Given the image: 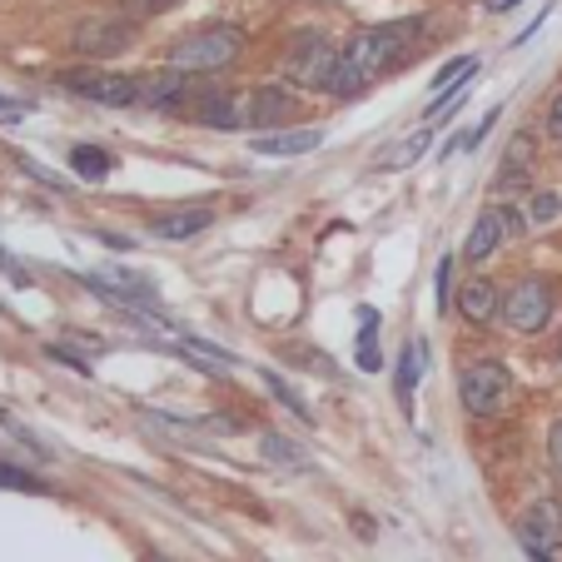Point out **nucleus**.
<instances>
[{
	"mask_svg": "<svg viewBox=\"0 0 562 562\" xmlns=\"http://www.w3.org/2000/svg\"><path fill=\"white\" fill-rule=\"evenodd\" d=\"M453 314L463 318V324H473V329H488V324L503 318V289L483 274L468 279V284L453 294Z\"/></svg>",
	"mask_w": 562,
	"mask_h": 562,
	"instance_id": "obj_15",
	"label": "nucleus"
},
{
	"mask_svg": "<svg viewBox=\"0 0 562 562\" xmlns=\"http://www.w3.org/2000/svg\"><path fill=\"white\" fill-rule=\"evenodd\" d=\"M453 269H458V255H438V269H434V304L438 314H453Z\"/></svg>",
	"mask_w": 562,
	"mask_h": 562,
	"instance_id": "obj_25",
	"label": "nucleus"
},
{
	"mask_svg": "<svg viewBox=\"0 0 562 562\" xmlns=\"http://www.w3.org/2000/svg\"><path fill=\"white\" fill-rule=\"evenodd\" d=\"M204 229H214V210L210 204H175V210H159L149 220V234L159 245H190Z\"/></svg>",
	"mask_w": 562,
	"mask_h": 562,
	"instance_id": "obj_14",
	"label": "nucleus"
},
{
	"mask_svg": "<svg viewBox=\"0 0 562 562\" xmlns=\"http://www.w3.org/2000/svg\"><path fill=\"white\" fill-rule=\"evenodd\" d=\"M528 220L532 229H548V224L562 220V194L558 190H532L528 194Z\"/></svg>",
	"mask_w": 562,
	"mask_h": 562,
	"instance_id": "obj_24",
	"label": "nucleus"
},
{
	"mask_svg": "<svg viewBox=\"0 0 562 562\" xmlns=\"http://www.w3.org/2000/svg\"><path fill=\"white\" fill-rule=\"evenodd\" d=\"M477 5H483V15H508L518 5H528V0H477Z\"/></svg>",
	"mask_w": 562,
	"mask_h": 562,
	"instance_id": "obj_36",
	"label": "nucleus"
},
{
	"mask_svg": "<svg viewBox=\"0 0 562 562\" xmlns=\"http://www.w3.org/2000/svg\"><path fill=\"white\" fill-rule=\"evenodd\" d=\"M552 314H558V289H552V279L522 274L513 289H503V318H498L503 329L532 339V334H542L552 324Z\"/></svg>",
	"mask_w": 562,
	"mask_h": 562,
	"instance_id": "obj_8",
	"label": "nucleus"
},
{
	"mask_svg": "<svg viewBox=\"0 0 562 562\" xmlns=\"http://www.w3.org/2000/svg\"><path fill=\"white\" fill-rule=\"evenodd\" d=\"M498 204H503V224H508V245H513V239H528V234H532L528 204H522V200H498Z\"/></svg>",
	"mask_w": 562,
	"mask_h": 562,
	"instance_id": "obj_28",
	"label": "nucleus"
},
{
	"mask_svg": "<svg viewBox=\"0 0 562 562\" xmlns=\"http://www.w3.org/2000/svg\"><path fill=\"white\" fill-rule=\"evenodd\" d=\"M139 562H170V558H155V552H149V558H139Z\"/></svg>",
	"mask_w": 562,
	"mask_h": 562,
	"instance_id": "obj_38",
	"label": "nucleus"
},
{
	"mask_svg": "<svg viewBox=\"0 0 562 562\" xmlns=\"http://www.w3.org/2000/svg\"><path fill=\"white\" fill-rule=\"evenodd\" d=\"M80 284L90 289V294H100L110 308H120V314H145V318H159V324H170V318L159 314V289H155V279H145V274H135V269H120V265H110V269H90V274H80ZM175 329V324H170Z\"/></svg>",
	"mask_w": 562,
	"mask_h": 562,
	"instance_id": "obj_7",
	"label": "nucleus"
},
{
	"mask_svg": "<svg viewBox=\"0 0 562 562\" xmlns=\"http://www.w3.org/2000/svg\"><path fill=\"white\" fill-rule=\"evenodd\" d=\"M542 562H552V558H542Z\"/></svg>",
	"mask_w": 562,
	"mask_h": 562,
	"instance_id": "obj_40",
	"label": "nucleus"
},
{
	"mask_svg": "<svg viewBox=\"0 0 562 562\" xmlns=\"http://www.w3.org/2000/svg\"><path fill=\"white\" fill-rule=\"evenodd\" d=\"M259 458H265L269 468H284V473H308V448H299L294 438H284V434H265L259 438Z\"/></svg>",
	"mask_w": 562,
	"mask_h": 562,
	"instance_id": "obj_20",
	"label": "nucleus"
},
{
	"mask_svg": "<svg viewBox=\"0 0 562 562\" xmlns=\"http://www.w3.org/2000/svg\"><path fill=\"white\" fill-rule=\"evenodd\" d=\"M200 90V75L175 70V65H155V70H139V110H155V115H184Z\"/></svg>",
	"mask_w": 562,
	"mask_h": 562,
	"instance_id": "obj_11",
	"label": "nucleus"
},
{
	"mask_svg": "<svg viewBox=\"0 0 562 562\" xmlns=\"http://www.w3.org/2000/svg\"><path fill=\"white\" fill-rule=\"evenodd\" d=\"M0 488L5 493H50V483H45L41 473H31V468L0 463Z\"/></svg>",
	"mask_w": 562,
	"mask_h": 562,
	"instance_id": "obj_26",
	"label": "nucleus"
},
{
	"mask_svg": "<svg viewBox=\"0 0 562 562\" xmlns=\"http://www.w3.org/2000/svg\"><path fill=\"white\" fill-rule=\"evenodd\" d=\"M428 35H434V15H398V21L353 31L339 50V70H334V86H329L324 100H334V105H353L359 95H369L373 80H383V75L404 70L408 60H418V50L428 45Z\"/></svg>",
	"mask_w": 562,
	"mask_h": 562,
	"instance_id": "obj_1",
	"label": "nucleus"
},
{
	"mask_svg": "<svg viewBox=\"0 0 562 562\" xmlns=\"http://www.w3.org/2000/svg\"><path fill=\"white\" fill-rule=\"evenodd\" d=\"M100 245H110V249H120V255H125V249H135V239H125V234H110V229H100Z\"/></svg>",
	"mask_w": 562,
	"mask_h": 562,
	"instance_id": "obj_37",
	"label": "nucleus"
},
{
	"mask_svg": "<svg viewBox=\"0 0 562 562\" xmlns=\"http://www.w3.org/2000/svg\"><path fill=\"white\" fill-rule=\"evenodd\" d=\"M15 159H21V170H25V175H35L41 184H50V190H65V180H60V175H50L45 165H35V159H25V155H15Z\"/></svg>",
	"mask_w": 562,
	"mask_h": 562,
	"instance_id": "obj_35",
	"label": "nucleus"
},
{
	"mask_svg": "<svg viewBox=\"0 0 562 562\" xmlns=\"http://www.w3.org/2000/svg\"><path fill=\"white\" fill-rule=\"evenodd\" d=\"M548 463H552V473H558V483H562V418H552L548 424Z\"/></svg>",
	"mask_w": 562,
	"mask_h": 562,
	"instance_id": "obj_32",
	"label": "nucleus"
},
{
	"mask_svg": "<svg viewBox=\"0 0 562 562\" xmlns=\"http://www.w3.org/2000/svg\"><path fill=\"white\" fill-rule=\"evenodd\" d=\"M424 373H428V339H408V349L398 353V373H393V393H398L404 418H414V393Z\"/></svg>",
	"mask_w": 562,
	"mask_h": 562,
	"instance_id": "obj_17",
	"label": "nucleus"
},
{
	"mask_svg": "<svg viewBox=\"0 0 562 562\" xmlns=\"http://www.w3.org/2000/svg\"><path fill=\"white\" fill-rule=\"evenodd\" d=\"M45 353H50L55 363H65V369H75V373H86V379H90V359H86V353H75L70 344H45Z\"/></svg>",
	"mask_w": 562,
	"mask_h": 562,
	"instance_id": "obj_30",
	"label": "nucleus"
},
{
	"mask_svg": "<svg viewBox=\"0 0 562 562\" xmlns=\"http://www.w3.org/2000/svg\"><path fill=\"white\" fill-rule=\"evenodd\" d=\"M538 184H532V165H513V159H503L498 175L488 180V194L493 200H522V194H532Z\"/></svg>",
	"mask_w": 562,
	"mask_h": 562,
	"instance_id": "obj_22",
	"label": "nucleus"
},
{
	"mask_svg": "<svg viewBox=\"0 0 562 562\" xmlns=\"http://www.w3.org/2000/svg\"><path fill=\"white\" fill-rule=\"evenodd\" d=\"M542 135L552 139V145H562V86L548 95V105H542Z\"/></svg>",
	"mask_w": 562,
	"mask_h": 562,
	"instance_id": "obj_29",
	"label": "nucleus"
},
{
	"mask_svg": "<svg viewBox=\"0 0 562 562\" xmlns=\"http://www.w3.org/2000/svg\"><path fill=\"white\" fill-rule=\"evenodd\" d=\"M503 245H508V224H503V204L493 200V204H483V210L473 214V224H468V234H463V245H458V259L477 269V265H488Z\"/></svg>",
	"mask_w": 562,
	"mask_h": 562,
	"instance_id": "obj_13",
	"label": "nucleus"
},
{
	"mask_svg": "<svg viewBox=\"0 0 562 562\" xmlns=\"http://www.w3.org/2000/svg\"><path fill=\"white\" fill-rule=\"evenodd\" d=\"M339 50H344V41H334L324 25H299L284 45L279 80H289L299 95H329L334 70H339Z\"/></svg>",
	"mask_w": 562,
	"mask_h": 562,
	"instance_id": "obj_3",
	"label": "nucleus"
},
{
	"mask_svg": "<svg viewBox=\"0 0 562 562\" xmlns=\"http://www.w3.org/2000/svg\"><path fill=\"white\" fill-rule=\"evenodd\" d=\"M518 398V383H513V369L498 359H473L458 373V404H463L468 418H503Z\"/></svg>",
	"mask_w": 562,
	"mask_h": 562,
	"instance_id": "obj_5",
	"label": "nucleus"
},
{
	"mask_svg": "<svg viewBox=\"0 0 562 562\" xmlns=\"http://www.w3.org/2000/svg\"><path fill=\"white\" fill-rule=\"evenodd\" d=\"M503 159H513V165H538V155H532V130H518V135L508 139V155Z\"/></svg>",
	"mask_w": 562,
	"mask_h": 562,
	"instance_id": "obj_31",
	"label": "nucleus"
},
{
	"mask_svg": "<svg viewBox=\"0 0 562 562\" xmlns=\"http://www.w3.org/2000/svg\"><path fill=\"white\" fill-rule=\"evenodd\" d=\"M259 379H265V389H269V398H274V404H284L289 414L299 418V424H314V408H308L304 398H299V393H294V383H284L274 369H265V373H259Z\"/></svg>",
	"mask_w": 562,
	"mask_h": 562,
	"instance_id": "obj_23",
	"label": "nucleus"
},
{
	"mask_svg": "<svg viewBox=\"0 0 562 562\" xmlns=\"http://www.w3.org/2000/svg\"><path fill=\"white\" fill-rule=\"evenodd\" d=\"M353 363L363 373H379L383 369V353H379V308L363 304L359 308V339H353Z\"/></svg>",
	"mask_w": 562,
	"mask_h": 562,
	"instance_id": "obj_21",
	"label": "nucleus"
},
{
	"mask_svg": "<svg viewBox=\"0 0 562 562\" xmlns=\"http://www.w3.org/2000/svg\"><path fill=\"white\" fill-rule=\"evenodd\" d=\"M0 265H5V255H0Z\"/></svg>",
	"mask_w": 562,
	"mask_h": 562,
	"instance_id": "obj_39",
	"label": "nucleus"
},
{
	"mask_svg": "<svg viewBox=\"0 0 562 562\" xmlns=\"http://www.w3.org/2000/svg\"><path fill=\"white\" fill-rule=\"evenodd\" d=\"M115 165L120 159L105 145H70V175L80 184H105L115 175Z\"/></svg>",
	"mask_w": 562,
	"mask_h": 562,
	"instance_id": "obj_19",
	"label": "nucleus"
},
{
	"mask_svg": "<svg viewBox=\"0 0 562 562\" xmlns=\"http://www.w3.org/2000/svg\"><path fill=\"white\" fill-rule=\"evenodd\" d=\"M324 145V130L314 125H284V130H269V135H255L249 149L265 159H299V155H314Z\"/></svg>",
	"mask_w": 562,
	"mask_h": 562,
	"instance_id": "obj_16",
	"label": "nucleus"
},
{
	"mask_svg": "<svg viewBox=\"0 0 562 562\" xmlns=\"http://www.w3.org/2000/svg\"><path fill=\"white\" fill-rule=\"evenodd\" d=\"M428 145H434V125L414 130V135H404V139H393V145L373 159V170H383V175H389V170H414L418 159L428 155Z\"/></svg>",
	"mask_w": 562,
	"mask_h": 562,
	"instance_id": "obj_18",
	"label": "nucleus"
},
{
	"mask_svg": "<svg viewBox=\"0 0 562 562\" xmlns=\"http://www.w3.org/2000/svg\"><path fill=\"white\" fill-rule=\"evenodd\" d=\"M299 120V90L289 80H259L245 90V130L249 135H269Z\"/></svg>",
	"mask_w": 562,
	"mask_h": 562,
	"instance_id": "obj_10",
	"label": "nucleus"
},
{
	"mask_svg": "<svg viewBox=\"0 0 562 562\" xmlns=\"http://www.w3.org/2000/svg\"><path fill=\"white\" fill-rule=\"evenodd\" d=\"M548 15H552V5H542V11H538V15H532V21H528V25H522V31H518V35H513V41H508V45H513V50H518V45H528V41H532V35H538V31H542V25H548Z\"/></svg>",
	"mask_w": 562,
	"mask_h": 562,
	"instance_id": "obj_34",
	"label": "nucleus"
},
{
	"mask_svg": "<svg viewBox=\"0 0 562 562\" xmlns=\"http://www.w3.org/2000/svg\"><path fill=\"white\" fill-rule=\"evenodd\" d=\"M139 25L130 11H120V5H110V11H95V15H80V21L70 25V50L80 55V60H115V55H125L130 45L139 41Z\"/></svg>",
	"mask_w": 562,
	"mask_h": 562,
	"instance_id": "obj_6",
	"label": "nucleus"
},
{
	"mask_svg": "<svg viewBox=\"0 0 562 562\" xmlns=\"http://www.w3.org/2000/svg\"><path fill=\"white\" fill-rule=\"evenodd\" d=\"M245 50H249V31H245V25L204 21V25H194V31L175 35L170 50H165V65L190 70V75H200V80H214V75H229Z\"/></svg>",
	"mask_w": 562,
	"mask_h": 562,
	"instance_id": "obj_2",
	"label": "nucleus"
},
{
	"mask_svg": "<svg viewBox=\"0 0 562 562\" xmlns=\"http://www.w3.org/2000/svg\"><path fill=\"white\" fill-rule=\"evenodd\" d=\"M518 542L532 562L552 558L562 548V498H538L528 503V513L518 518Z\"/></svg>",
	"mask_w": 562,
	"mask_h": 562,
	"instance_id": "obj_12",
	"label": "nucleus"
},
{
	"mask_svg": "<svg viewBox=\"0 0 562 562\" xmlns=\"http://www.w3.org/2000/svg\"><path fill=\"white\" fill-rule=\"evenodd\" d=\"M25 115H31V105H25V100H11V95H0V125H21Z\"/></svg>",
	"mask_w": 562,
	"mask_h": 562,
	"instance_id": "obj_33",
	"label": "nucleus"
},
{
	"mask_svg": "<svg viewBox=\"0 0 562 562\" xmlns=\"http://www.w3.org/2000/svg\"><path fill=\"white\" fill-rule=\"evenodd\" d=\"M184 120L200 130H214V135H234V130H245V90L224 86L220 75H214V80H200Z\"/></svg>",
	"mask_w": 562,
	"mask_h": 562,
	"instance_id": "obj_9",
	"label": "nucleus"
},
{
	"mask_svg": "<svg viewBox=\"0 0 562 562\" xmlns=\"http://www.w3.org/2000/svg\"><path fill=\"white\" fill-rule=\"evenodd\" d=\"M110 5H120V11H130L135 21H155V15H170L175 5H184V0H110Z\"/></svg>",
	"mask_w": 562,
	"mask_h": 562,
	"instance_id": "obj_27",
	"label": "nucleus"
},
{
	"mask_svg": "<svg viewBox=\"0 0 562 562\" xmlns=\"http://www.w3.org/2000/svg\"><path fill=\"white\" fill-rule=\"evenodd\" d=\"M55 86L100 110H139V70H110L100 60H80L55 70Z\"/></svg>",
	"mask_w": 562,
	"mask_h": 562,
	"instance_id": "obj_4",
	"label": "nucleus"
}]
</instances>
